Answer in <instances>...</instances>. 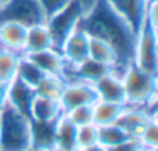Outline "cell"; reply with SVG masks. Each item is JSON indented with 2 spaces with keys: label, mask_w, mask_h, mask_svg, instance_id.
Segmentation results:
<instances>
[{
  "label": "cell",
  "mask_w": 158,
  "mask_h": 151,
  "mask_svg": "<svg viewBox=\"0 0 158 151\" xmlns=\"http://www.w3.org/2000/svg\"><path fill=\"white\" fill-rule=\"evenodd\" d=\"M95 2H96V0H77V3L81 5V8H82L84 14L90 11V8L95 5Z\"/></svg>",
  "instance_id": "cell-31"
},
{
  "label": "cell",
  "mask_w": 158,
  "mask_h": 151,
  "mask_svg": "<svg viewBox=\"0 0 158 151\" xmlns=\"http://www.w3.org/2000/svg\"><path fill=\"white\" fill-rule=\"evenodd\" d=\"M99 100L98 93L95 90V85L84 83V82H76V83H67L64 88V93L59 99L64 113L84 106V105H95Z\"/></svg>",
  "instance_id": "cell-7"
},
{
  "label": "cell",
  "mask_w": 158,
  "mask_h": 151,
  "mask_svg": "<svg viewBox=\"0 0 158 151\" xmlns=\"http://www.w3.org/2000/svg\"><path fill=\"white\" fill-rule=\"evenodd\" d=\"M5 22L31 28L47 23V16L39 0H3L0 6V23Z\"/></svg>",
  "instance_id": "cell-5"
},
{
  "label": "cell",
  "mask_w": 158,
  "mask_h": 151,
  "mask_svg": "<svg viewBox=\"0 0 158 151\" xmlns=\"http://www.w3.org/2000/svg\"><path fill=\"white\" fill-rule=\"evenodd\" d=\"M45 76L44 71H40L33 62H30L25 56H22L20 63H19V69H17V77L22 79L25 83H28L30 87H36L37 82Z\"/></svg>",
  "instance_id": "cell-24"
},
{
  "label": "cell",
  "mask_w": 158,
  "mask_h": 151,
  "mask_svg": "<svg viewBox=\"0 0 158 151\" xmlns=\"http://www.w3.org/2000/svg\"><path fill=\"white\" fill-rule=\"evenodd\" d=\"M156 117H150L149 113L144 108H136V106H127L124 108V111L119 114V117L116 119V125L121 126L132 139H139L143 130L146 128V125Z\"/></svg>",
  "instance_id": "cell-10"
},
{
  "label": "cell",
  "mask_w": 158,
  "mask_h": 151,
  "mask_svg": "<svg viewBox=\"0 0 158 151\" xmlns=\"http://www.w3.org/2000/svg\"><path fill=\"white\" fill-rule=\"evenodd\" d=\"M2 3H3V0H0V6H2Z\"/></svg>",
  "instance_id": "cell-34"
},
{
  "label": "cell",
  "mask_w": 158,
  "mask_h": 151,
  "mask_svg": "<svg viewBox=\"0 0 158 151\" xmlns=\"http://www.w3.org/2000/svg\"><path fill=\"white\" fill-rule=\"evenodd\" d=\"M28 151H37V149H33V148H31V149H28Z\"/></svg>",
  "instance_id": "cell-36"
},
{
  "label": "cell",
  "mask_w": 158,
  "mask_h": 151,
  "mask_svg": "<svg viewBox=\"0 0 158 151\" xmlns=\"http://www.w3.org/2000/svg\"><path fill=\"white\" fill-rule=\"evenodd\" d=\"M77 28L89 37L101 39L113 48L116 54L115 74L123 79L126 69L135 62L136 34L130 25L107 3V0H96L90 11L82 16Z\"/></svg>",
  "instance_id": "cell-1"
},
{
  "label": "cell",
  "mask_w": 158,
  "mask_h": 151,
  "mask_svg": "<svg viewBox=\"0 0 158 151\" xmlns=\"http://www.w3.org/2000/svg\"><path fill=\"white\" fill-rule=\"evenodd\" d=\"M89 39L90 37L81 28H76L68 36L60 49V54L68 65L77 66L89 59Z\"/></svg>",
  "instance_id": "cell-9"
},
{
  "label": "cell",
  "mask_w": 158,
  "mask_h": 151,
  "mask_svg": "<svg viewBox=\"0 0 158 151\" xmlns=\"http://www.w3.org/2000/svg\"><path fill=\"white\" fill-rule=\"evenodd\" d=\"M156 34L158 29L146 19L136 34L135 46V66L141 71L158 76V56H156Z\"/></svg>",
  "instance_id": "cell-6"
},
{
  "label": "cell",
  "mask_w": 158,
  "mask_h": 151,
  "mask_svg": "<svg viewBox=\"0 0 158 151\" xmlns=\"http://www.w3.org/2000/svg\"><path fill=\"white\" fill-rule=\"evenodd\" d=\"M31 149V119L6 102L0 111V151Z\"/></svg>",
  "instance_id": "cell-2"
},
{
  "label": "cell",
  "mask_w": 158,
  "mask_h": 151,
  "mask_svg": "<svg viewBox=\"0 0 158 151\" xmlns=\"http://www.w3.org/2000/svg\"><path fill=\"white\" fill-rule=\"evenodd\" d=\"M107 3L130 25L135 34H138L146 19V11L149 6L147 0H107Z\"/></svg>",
  "instance_id": "cell-8"
},
{
  "label": "cell",
  "mask_w": 158,
  "mask_h": 151,
  "mask_svg": "<svg viewBox=\"0 0 158 151\" xmlns=\"http://www.w3.org/2000/svg\"><path fill=\"white\" fill-rule=\"evenodd\" d=\"M59 117L57 119H53V120H47V122L31 120V148L33 149L50 151V149L54 148L56 126H57Z\"/></svg>",
  "instance_id": "cell-12"
},
{
  "label": "cell",
  "mask_w": 158,
  "mask_h": 151,
  "mask_svg": "<svg viewBox=\"0 0 158 151\" xmlns=\"http://www.w3.org/2000/svg\"><path fill=\"white\" fill-rule=\"evenodd\" d=\"M36 97V91L33 87L25 83L22 79L16 77L8 88V103H11L19 113L25 117L31 119V105Z\"/></svg>",
  "instance_id": "cell-11"
},
{
  "label": "cell",
  "mask_w": 158,
  "mask_h": 151,
  "mask_svg": "<svg viewBox=\"0 0 158 151\" xmlns=\"http://www.w3.org/2000/svg\"><path fill=\"white\" fill-rule=\"evenodd\" d=\"M50 151H65V149H60V148H56V146H54V148H53V149H50Z\"/></svg>",
  "instance_id": "cell-33"
},
{
  "label": "cell",
  "mask_w": 158,
  "mask_h": 151,
  "mask_svg": "<svg viewBox=\"0 0 158 151\" xmlns=\"http://www.w3.org/2000/svg\"><path fill=\"white\" fill-rule=\"evenodd\" d=\"M98 137H99V128L95 123L77 126V146L79 148H85V146L98 143Z\"/></svg>",
  "instance_id": "cell-25"
},
{
  "label": "cell",
  "mask_w": 158,
  "mask_h": 151,
  "mask_svg": "<svg viewBox=\"0 0 158 151\" xmlns=\"http://www.w3.org/2000/svg\"><path fill=\"white\" fill-rule=\"evenodd\" d=\"M28 28L14 22L0 23V48L23 54Z\"/></svg>",
  "instance_id": "cell-15"
},
{
  "label": "cell",
  "mask_w": 158,
  "mask_h": 151,
  "mask_svg": "<svg viewBox=\"0 0 158 151\" xmlns=\"http://www.w3.org/2000/svg\"><path fill=\"white\" fill-rule=\"evenodd\" d=\"M82 16H84V11L81 5L77 3V0H70V3L65 8H62L59 13L47 19L45 25L51 36L53 49L60 52L62 45L68 39V36L77 28Z\"/></svg>",
  "instance_id": "cell-4"
},
{
  "label": "cell",
  "mask_w": 158,
  "mask_h": 151,
  "mask_svg": "<svg viewBox=\"0 0 158 151\" xmlns=\"http://www.w3.org/2000/svg\"><path fill=\"white\" fill-rule=\"evenodd\" d=\"M25 57L33 62L40 71H44L45 74H51V76H57V77L62 79L64 76V68H65V59L64 56L53 49V48H48V49H44V51H39V52H33V54H25ZM64 80V79H62ZM65 82V80H64Z\"/></svg>",
  "instance_id": "cell-13"
},
{
  "label": "cell",
  "mask_w": 158,
  "mask_h": 151,
  "mask_svg": "<svg viewBox=\"0 0 158 151\" xmlns=\"http://www.w3.org/2000/svg\"><path fill=\"white\" fill-rule=\"evenodd\" d=\"M48 48H53V43H51V36L48 33L47 25L44 23V25H36V26L28 28L23 56L39 52V51H44V49H48Z\"/></svg>",
  "instance_id": "cell-18"
},
{
  "label": "cell",
  "mask_w": 158,
  "mask_h": 151,
  "mask_svg": "<svg viewBox=\"0 0 158 151\" xmlns=\"http://www.w3.org/2000/svg\"><path fill=\"white\" fill-rule=\"evenodd\" d=\"M123 85L126 91V105L146 108L150 102L156 100L158 76L141 71L138 66L130 65L123 74Z\"/></svg>",
  "instance_id": "cell-3"
},
{
  "label": "cell",
  "mask_w": 158,
  "mask_h": 151,
  "mask_svg": "<svg viewBox=\"0 0 158 151\" xmlns=\"http://www.w3.org/2000/svg\"><path fill=\"white\" fill-rule=\"evenodd\" d=\"M89 57L96 60V62L112 65L113 69H115L116 54H115L113 48L109 43H106L104 40H101V39H95V37L89 39Z\"/></svg>",
  "instance_id": "cell-22"
},
{
  "label": "cell",
  "mask_w": 158,
  "mask_h": 151,
  "mask_svg": "<svg viewBox=\"0 0 158 151\" xmlns=\"http://www.w3.org/2000/svg\"><path fill=\"white\" fill-rule=\"evenodd\" d=\"M8 88H10V85L0 83V111L3 110V106L8 102Z\"/></svg>",
  "instance_id": "cell-30"
},
{
  "label": "cell",
  "mask_w": 158,
  "mask_h": 151,
  "mask_svg": "<svg viewBox=\"0 0 158 151\" xmlns=\"http://www.w3.org/2000/svg\"><path fill=\"white\" fill-rule=\"evenodd\" d=\"M23 54L0 48V83L10 85L17 77L19 63Z\"/></svg>",
  "instance_id": "cell-20"
},
{
  "label": "cell",
  "mask_w": 158,
  "mask_h": 151,
  "mask_svg": "<svg viewBox=\"0 0 158 151\" xmlns=\"http://www.w3.org/2000/svg\"><path fill=\"white\" fill-rule=\"evenodd\" d=\"M65 85L67 83L60 77H57V76L45 74L44 77L37 82V85L34 87V91H36V96L59 100L60 96H62V93H64Z\"/></svg>",
  "instance_id": "cell-21"
},
{
  "label": "cell",
  "mask_w": 158,
  "mask_h": 151,
  "mask_svg": "<svg viewBox=\"0 0 158 151\" xmlns=\"http://www.w3.org/2000/svg\"><path fill=\"white\" fill-rule=\"evenodd\" d=\"M60 114H64V110H62V105L59 100L47 99V97H40V96L34 97L33 105H31V120L47 122V120L57 119Z\"/></svg>",
  "instance_id": "cell-17"
},
{
  "label": "cell",
  "mask_w": 158,
  "mask_h": 151,
  "mask_svg": "<svg viewBox=\"0 0 158 151\" xmlns=\"http://www.w3.org/2000/svg\"><path fill=\"white\" fill-rule=\"evenodd\" d=\"M126 105L121 103H112L106 100H98L93 105V123L96 126H104L115 123L119 114L124 111Z\"/></svg>",
  "instance_id": "cell-19"
},
{
  "label": "cell",
  "mask_w": 158,
  "mask_h": 151,
  "mask_svg": "<svg viewBox=\"0 0 158 151\" xmlns=\"http://www.w3.org/2000/svg\"><path fill=\"white\" fill-rule=\"evenodd\" d=\"M141 151H149V149H146V148H143V149H141Z\"/></svg>",
  "instance_id": "cell-35"
},
{
  "label": "cell",
  "mask_w": 158,
  "mask_h": 151,
  "mask_svg": "<svg viewBox=\"0 0 158 151\" xmlns=\"http://www.w3.org/2000/svg\"><path fill=\"white\" fill-rule=\"evenodd\" d=\"M141 145L149 149V151H156V146H158V126H156V119H152L146 128L143 130L139 139Z\"/></svg>",
  "instance_id": "cell-27"
},
{
  "label": "cell",
  "mask_w": 158,
  "mask_h": 151,
  "mask_svg": "<svg viewBox=\"0 0 158 151\" xmlns=\"http://www.w3.org/2000/svg\"><path fill=\"white\" fill-rule=\"evenodd\" d=\"M77 151H107V149L102 145L95 143V145H90V146H85V148H79Z\"/></svg>",
  "instance_id": "cell-32"
},
{
  "label": "cell",
  "mask_w": 158,
  "mask_h": 151,
  "mask_svg": "<svg viewBox=\"0 0 158 151\" xmlns=\"http://www.w3.org/2000/svg\"><path fill=\"white\" fill-rule=\"evenodd\" d=\"M65 116L76 125V126H82L93 123V105H84V106H77L65 113Z\"/></svg>",
  "instance_id": "cell-26"
},
{
  "label": "cell",
  "mask_w": 158,
  "mask_h": 151,
  "mask_svg": "<svg viewBox=\"0 0 158 151\" xmlns=\"http://www.w3.org/2000/svg\"><path fill=\"white\" fill-rule=\"evenodd\" d=\"M95 90L98 93L99 100L126 105V91H124L123 79L115 72H110L104 76L102 79H99L95 83Z\"/></svg>",
  "instance_id": "cell-14"
},
{
  "label": "cell",
  "mask_w": 158,
  "mask_h": 151,
  "mask_svg": "<svg viewBox=\"0 0 158 151\" xmlns=\"http://www.w3.org/2000/svg\"><path fill=\"white\" fill-rule=\"evenodd\" d=\"M39 3L42 5L45 16L48 19V17L54 16L56 13H59L62 8H65L70 3V0H39Z\"/></svg>",
  "instance_id": "cell-28"
},
{
  "label": "cell",
  "mask_w": 158,
  "mask_h": 151,
  "mask_svg": "<svg viewBox=\"0 0 158 151\" xmlns=\"http://www.w3.org/2000/svg\"><path fill=\"white\" fill-rule=\"evenodd\" d=\"M144 146L141 145V142L138 139H129L126 142H121L118 145H113V146H109L106 148L107 151H141Z\"/></svg>",
  "instance_id": "cell-29"
},
{
  "label": "cell",
  "mask_w": 158,
  "mask_h": 151,
  "mask_svg": "<svg viewBox=\"0 0 158 151\" xmlns=\"http://www.w3.org/2000/svg\"><path fill=\"white\" fill-rule=\"evenodd\" d=\"M98 128H99L98 143L102 145L104 148H109V146H113V145H118L121 142H126V140L132 139L116 123H110V125H104V126H98Z\"/></svg>",
  "instance_id": "cell-23"
},
{
  "label": "cell",
  "mask_w": 158,
  "mask_h": 151,
  "mask_svg": "<svg viewBox=\"0 0 158 151\" xmlns=\"http://www.w3.org/2000/svg\"><path fill=\"white\" fill-rule=\"evenodd\" d=\"M56 148L65 151H77V126L65 116V113L59 117L56 126Z\"/></svg>",
  "instance_id": "cell-16"
}]
</instances>
